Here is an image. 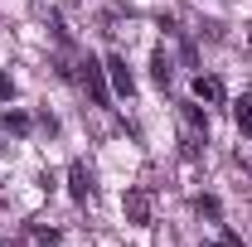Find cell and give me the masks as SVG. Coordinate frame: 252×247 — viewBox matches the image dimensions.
<instances>
[{
  "mask_svg": "<svg viewBox=\"0 0 252 247\" xmlns=\"http://www.w3.org/2000/svg\"><path fill=\"white\" fill-rule=\"evenodd\" d=\"M83 88H88V97H93L97 107L112 102V93H107V63H97V59L83 63Z\"/></svg>",
  "mask_w": 252,
  "mask_h": 247,
  "instance_id": "6da1fadb",
  "label": "cell"
},
{
  "mask_svg": "<svg viewBox=\"0 0 252 247\" xmlns=\"http://www.w3.org/2000/svg\"><path fill=\"white\" fill-rule=\"evenodd\" d=\"M126 218H131L136 228L151 223V189H126Z\"/></svg>",
  "mask_w": 252,
  "mask_h": 247,
  "instance_id": "7a4b0ae2",
  "label": "cell"
},
{
  "mask_svg": "<svg viewBox=\"0 0 252 247\" xmlns=\"http://www.w3.org/2000/svg\"><path fill=\"white\" fill-rule=\"evenodd\" d=\"M107 78H112V88H117V97H136V78H131V68H126V59H107Z\"/></svg>",
  "mask_w": 252,
  "mask_h": 247,
  "instance_id": "3957f363",
  "label": "cell"
},
{
  "mask_svg": "<svg viewBox=\"0 0 252 247\" xmlns=\"http://www.w3.org/2000/svg\"><path fill=\"white\" fill-rule=\"evenodd\" d=\"M68 194H73L78 204H88V194H93V175H88V165H73V170H68Z\"/></svg>",
  "mask_w": 252,
  "mask_h": 247,
  "instance_id": "277c9868",
  "label": "cell"
},
{
  "mask_svg": "<svg viewBox=\"0 0 252 247\" xmlns=\"http://www.w3.org/2000/svg\"><path fill=\"white\" fill-rule=\"evenodd\" d=\"M194 97H199V102H223V83L199 73V78H194Z\"/></svg>",
  "mask_w": 252,
  "mask_h": 247,
  "instance_id": "5b68a950",
  "label": "cell"
},
{
  "mask_svg": "<svg viewBox=\"0 0 252 247\" xmlns=\"http://www.w3.org/2000/svg\"><path fill=\"white\" fill-rule=\"evenodd\" d=\"M30 117H25V112H5V122H0V131H5V136H30Z\"/></svg>",
  "mask_w": 252,
  "mask_h": 247,
  "instance_id": "8992f818",
  "label": "cell"
},
{
  "mask_svg": "<svg viewBox=\"0 0 252 247\" xmlns=\"http://www.w3.org/2000/svg\"><path fill=\"white\" fill-rule=\"evenodd\" d=\"M233 122H238V131H252V93H243L233 102Z\"/></svg>",
  "mask_w": 252,
  "mask_h": 247,
  "instance_id": "52a82bcc",
  "label": "cell"
},
{
  "mask_svg": "<svg viewBox=\"0 0 252 247\" xmlns=\"http://www.w3.org/2000/svg\"><path fill=\"white\" fill-rule=\"evenodd\" d=\"M185 122L194 126V136H199V141L209 136V117H204V107H194V102H189V107H185Z\"/></svg>",
  "mask_w": 252,
  "mask_h": 247,
  "instance_id": "ba28073f",
  "label": "cell"
},
{
  "mask_svg": "<svg viewBox=\"0 0 252 247\" xmlns=\"http://www.w3.org/2000/svg\"><path fill=\"white\" fill-rule=\"evenodd\" d=\"M151 73H156L160 88H170V59H165V49H156V59H151Z\"/></svg>",
  "mask_w": 252,
  "mask_h": 247,
  "instance_id": "9c48e42d",
  "label": "cell"
},
{
  "mask_svg": "<svg viewBox=\"0 0 252 247\" xmlns=\"http://www.w3.org/2000/svg\"><path fill=\"white\" fill-rule=\"evenodd\" d=\"M194 209H199V214H204V218H219V214H223V204H219V199H214V194H204V199H199Z\"/></svg>",
  "mask_w": 252,
  "mask_h": 247,
  "instance_id": "30bf717a",
  "label": "cell"
},
{
  "mask_svg": "<svg viewBox=\"0 0 252 247\" xmlns=\"http://www.w3.org/2000/svg\"><path fill=\"white\" fill-rule=\"evenodd\" d=\"M15 97V83H10V73H0V102H10Z\"/></svg>",
  "mask_w": 252,
  "mask_h": 247,
  "instance_id": "8fae6325",
  "label": "cell"
},
{
  "mask_svg": "<svg viewBox=\"0 0 252 247\" xmlns=\"http://www.w3.org/2000/svg\"><path fill=\"white\" fill-rule=\"evenodd\" d=\"M204 247H233V243H228V238H223V243H204Z\"/></svg>",
  "mask_w": 252,
  "mask_h": 247,
  "instance_id": "7c38bea8",
  "label": "cell"
}]
</instances>
